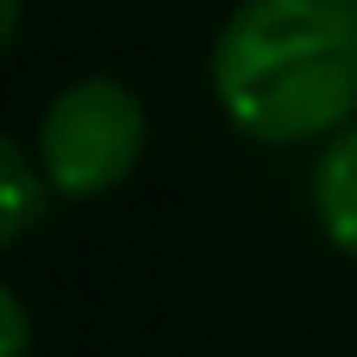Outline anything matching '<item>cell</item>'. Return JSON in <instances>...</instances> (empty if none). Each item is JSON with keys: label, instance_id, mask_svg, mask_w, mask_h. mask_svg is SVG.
<instances>
[{"label": "cell", "instance_id": "obj_1", "mask_svg": "<svg viewBox=\"0 0 357 357\" xmlns=\"http://www.w3.org/2000/svg\"><path fill=\"white\" fill-rule=\"evenodd\" d=\"M213 94L251 144H307L357 113V0H238L213 44Z\"/></svg>", "mask_w": 357, "mask_h": 357}, {"label": "cell", "instance_id": "obj_2", "mask_svg": "<svg viewBox=\"0 0 357 357\" xmlns=\"http://www.w3.org/2000/svg\"><path fill=\"white\" fill-rule=\"evenodd\" d=\"M144 100L119 75H82L38 113V169L56 195H113L144 157Z\"/></svg>", "mask_w": 357, "mask_h": 357}, {"label": "cell", "instance_id": "obj_3", "mask_svg": "<svg viewBox=\"0 0 357 357\" xmlns=\"http://www.w3.org/2000/svg\"><path fill=\"white\" fill-rule=\"evenodd\" d=\"M314 213H320V232L345 257H357V126L333 132V144L314 163Z\"/></svg>", "mask_w": 357, "mask_h": 357}, {"label": "cell", "instance_id": "obj_4", "mask_svg": "<svg viewBox=\"0 0 357 357\" xmlns=\"http://www.w3.org/2000/svg\"><path fill=\"white\" fill-rule=\"evenodd\" d=\"M0 201H6V213H0V245H19V238L44 220V201H50L44 169L25 157L19 138H0Z\"/></svg>", "mask_w": 357, "mask_h": 357}, {"label": "cell", "instance_id": "obj_5", "mask_svg": "<svg viewBox=\"0 0 357 357\" xmlns=\"http://www.w3.org/2000/svg\"><path fill=\"white\" fill-rule=\"evenodd\" d=\"M0 333H6V351L0 357H25L31 351V320H25L19 289H0Z\"/></svg>", "mask_w": 357, "mask_h": 357}, {"label": "cell", "instance_id": "obj_6", "mask_svg": "<svg viewBox=\"0 0 357 357\" xmlns=\"http://www.w3.org/2000/svg\"><path fill=\"white\" fill-rule=\"evenodd\" d=\"M19 19H25V0H0V44L19 38Z\"/></svg>", "mask_w": 357, "mask_h": 357}]
</instances>
